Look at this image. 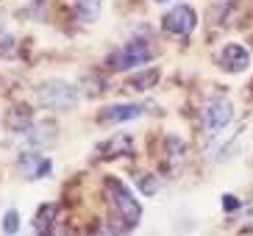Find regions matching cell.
Instances as JSON below:
<instances>
[{"mask_svg":"<svg viewBox=\"0 0 253 236\" xmlns=\"http://www.w3.org/2000/svg\"><path fill=\"white\" fill-rule=\"evenodd\" d=\"M106 192H109V200H112L114 211H117V220L123 222L126 228H134L142 217L139 200L128 192V186L120 184L117 178H109V181H106Z\"/></svg>","mask_w":253,"mask_h":236,"instance_id":"6da1fadb","label":"cell"},{"mask_svg":"<svg viewBox=\"0 0 253 236\" xmlns=\"http://www.w3.org/2000/svg\"><path fill=\"white\" fill-rule=\"evenodd\" d=\"M153 59V50H150V44L145 39H128L123 47L109 56V67L117 70V73H128V70H134V67H142L148 64Z\"/></svg>","mask_w":253,"mask_h":236,"instance_id":"7a4b0ae2","label":"cell"},{"mask_svg":"<svg viewBox=\"0 0 253 236\" xmlns=\"http://www.w3.org/2000/svg\"><path fill=\"white\" fill-rule=\"evenodd\" d=\"M37 100L45 106V109L70 111L78 103V89L67 81H47L37 89Z\"/></svg>","mask_w":253,"mask_h":236,"instance_id":"3957f363","label":"cell"},{"mask_svg":"<svg viewBox=\"0 0 253 236\" xmlns=\"http://www.w3.org/2000/svg\"><path fill=\"white\" fill-rule=\"evenodd\" d=\"M231 117H234V106H231L228 97H211V100L203 106V131L206 133L223 131L231 122Z\"/></svg>","mask_w":253,"mask_h":236,"instance_id":"277c9868","label":"cell"},{"mask_svg":"<svg viewBox=\"0 0 253 236\" xmlns=\"http://www.w3.org/2000/svg\"><path fill=\"white\" fill-rule=\"evenodd\" d=\"M195 25H198V14H195L192 6H175L162 17V28L170 31V34H181V37L192 34Z\"/></svg>","mask_w":253,"mask_h":236,"instance_id":"5b68a950","label":"cell"},{"mask_svg":"<svg viewBox=\"0 0 253 236\" xmlns=\"http://www.w3.org/2000/svg\"><path fill=\"white\" fill-rule=\"evenodd\" d=\"M220 67L223 70H228V73H242V70H248V64H251V56H248V50L242 47V44L237 42H228L220 50Z\"/></svg>","mask_w":253,"mask_h":236,"instance_id":"8992f818","label":"cell"},{"mask_svg":"<svg viewBox=\"0 0 253 236\" xmlns=\"http://www.w3.org/2000/svg\"><path fill=\"white\" fill-rule=\"evenodd\" d=\"M145 106H136V103H114V106H106V109L97 111V122H126V119H136L142 117Z\"/></svg>","mask_w":253,"mask_h":236,"instance_id":"52a82bcc","label":"cell"},{"mask_svg":"<svg viewBox=\"0 0 253 236\" xmlns=\"http://www.w3.org/2000/svg\"><path fill=\"white\" fill-rule=\"evenodd\" d=\"M31 122H34V111H31V106L17 103V106L8 109V114H6V128L8 131L25 133V131H31Z\"/></svg>","mask_w":253,"mask_h":236,"instance_id":"ba28073f","label":"cell"},{"mask_svg":"<svg viewBox=\"0 0 253 236\" xmlns=\"http://www.w3.org/2000/svg\"><path fill=\"white\" fill-rule=\"evenodd\" d=\"M131 150H134V142H131V136H126V133L112 136L106 145H100V156H106V158L120 156V153H131Z\"/></svg>","mask_w":253,"mask_h":236,"instance_id":"9c48e42d","label":"cell"},{"mask_svg":"<svg viewBox=\"0 0 253 236\" xmlns=\"http://www.w3.org/2000/svg\"><path fill=\"white\" fill-rule=\"evenodd\" d=\"M75 14L84 22H95L100 17V0H75Z\"/></svg>","mask_w":253,"mask_h":236,"instance_id":"30bf717a","label":"cell"},{"mask_svg":"<svg viewBox=\"0 0 253 236\" xmlns=\"http://www.w3.org/2000/svg\"><path fill=\"white\" fill-rule=\"evenodd\" d=\"M156 81H159V70L156 67H150V70H145V73L134 75V78L128 81V86L134 89V92H145V89H150Z\"/></svg>","mask_w":253,"mask_h":236,"instance_id":"8fae6325","label":"cell"},{"mask_svg":"<svg viewBox=\"0 0 253 236\" xmlns=\"http://www.w3.org/2000/svg\"><path fill=\"white\" fill-rule=\"evenodd\" d=\"M53 214H56V208H53V206H42V208H39L37 220H34L37 234H53Z\"/></svg>","mask_w":253,"mask_h":236,"instance_id":"7c38bea8","label":"cell"},{"mask_svg":"<svg viewBox=\"0 0 253 236\" xmlns=\"http://www.w3.org/2000/svg\"><path fill=\"white\" fill-rule=\"evenodd\" d=\"M17 231H20V214H17V208H8L6 214H3V234L14 236Z\"/></svg>","mask_w":253,"mask_h":236,"instance_id":"4fadbf2b","label":"cell"},{"mask_svg":"<svg viewBox=\"0 0 253 236\" xmlns=\"http://www.w3.org/2000/svg\"><path fill=\"white\" fill-rule=\"evenodd\" d=\"M136 186H139V192L148 195V197L159 192V181L153 175H139V178H136Z\"/></svg>","mask_w":253,"mask_h":236,"instance_id":"5bb4252c","label":"cell"},{"mask_svg":"<svg viewBox=\"0 0 253 236\" xmlns=\"http://www.w3.org/2000/svg\"><path fill=\"white\" fill-rule=\"evenodd\" d=\"M11 50H14V37H11V34H3V31H0V53L6 56V53H11Z\"/></svg>","mask_w":253,"mask_h":236,"instance_id":"9a60e30c","label":"cell"},{"mask_svg":"<svg viewBox=\"0 0 253 236\" xmlns=\"http://www.w3.org/2000/svg\"><path fill=\"white\" fill-rule=\"evenodd\" d=\"M50 167H53V164L47 161V158H42V164L37 167V172H34V178H45L47 172H50Z\"/></svg>","mask_w":253,"mask_h":236,"instance_id":"2e32d148","label":"cell"},{"mask_svg":"<svg viewBox=\"0 0 253 236\" xmlns=\"http://www.w3.org/2000/svg\"><path fill=\"white\" fill-rule=\"evenodd\" d=\"M237 206H239L237 197H231V195H225V197H223V208H225V211H234Z\"/></svg>","mask_w":253,"mask_h":236,"instance_id":"e0dca14e","label":"cell"},{"mask_svg":"<svg viewBox=\"0 0 253 236\" xmlns=\"http://www.w3.org/2000/svg\"><path fill=\"white\" fill-rule=\"evenodd\" d=\"M39 236H53V234H39Z\"/></svg>","mask_w":253,"mask_h":236,"instance_id":"ac0fdd59","label":"cell"},{"mask_svg":"<svg viewBox=\"0 0 253 236\" xmlns=\"http://www.w3.org/2000/svg\"><path fill=\"white\" fill-rule=\"evenodd\" d=\"M92 236H103V234H92Z\"/></svg>","mask_w":253,"mask_h":236,"instance_id":"d6986e66","label":"cell"},{"mask_svg":"<svg viewBox=\"0 0 253 236\" xmlns=\"http://www.w3.org/2000/svg\"><path fill=\"white\" fill-rule=\"evenodd\" d=\"M251 231H253V225H251Z\"/></svg>","mask_w":253,"mask_h":236,"instance_id":"ffe728a7","label":"cell"}]
</instances>
